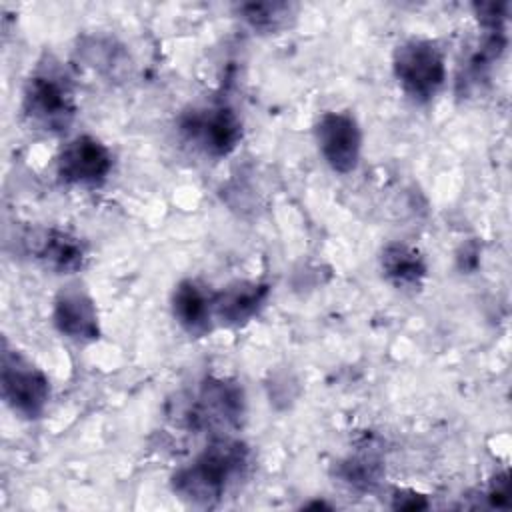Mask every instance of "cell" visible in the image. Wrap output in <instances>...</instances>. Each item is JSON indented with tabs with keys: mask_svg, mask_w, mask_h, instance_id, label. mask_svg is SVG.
Wrapping results in <instances>:
<instances>
[{
	"mask_svg": "<svg viewBox=\"0 0 512 512\" xmlns=\"http://www.w3.org/2000/svg\"><path fill=\"white\" fill-rule=\"evenodd\" d=\"M250 446L232 436H214L170 478L172 492L196 508H212L246 476Z\"/></svg>",
	"mask_w": 512,
	"mask_h": 512,
	"instance_id": "1",
	"label": "cell"
},
{
	"mask_svg": "<svg viewBox=\"0 0 512 512\" xmlns=\"http://www.w3.org/2000/svg\"><path fill=\"white\" fill-rule=\"evenodd\" d=\"M20 110L36 132L50 136L68 132L78 104L72 78L56 58L44 56L30 72L22 88Z\"/></svg>",
	"mask_w": 512,
	"mask_h": 512,
	"instance_id": "2",
	"label": "cell"
},
{
	"mask_svg": "<svg viewBox=\"0 0 512 512\" xmlns=\"http://www.w3.org/2000/svg\"><path fill=\"white\" fill-rule=\"evenodd\" d=\"M392 72L400 90L416 104L430 102L446 82V56L432 38L412 36L392 54Z\"/></svg>",
	"mask_w": 512,
	"mask_h": 512,
	"instance_id": "3",
	"label": "cell"
},
{
	"mask_svg": "<svg viewBox=\"0 0 512 512\" xmlns=\"http://www.w3.org/2000/svg\"><path fill=\"white\" fill-rule=\"evenodd\" d=\"M0 390L4 404L24 420H38L50 402V378L24 352L2 342Z\"/></svg>",
	"mask_w": 512,
	"mask_h": 512,
	"instance_id": "4",
	"label": "cell"
},
{
	"mask_svg": "<svg viewBox=\"0 0 512 512\" xmlns=\"http://www.w3.org/2000/svg\"><path fill=\"white\" fill-rule=\"evenodd\" d=\"M246 412V396L242 386L230 378H204L188 400L184 422L196 432H212L228 436L238 428Z\"/></svg>",
	"mask_w": 512,
	"mask_h": 512,
	"instance_id": "5",
	"label": "cell"
},
{
	"mask_svg": "<svg viewBox=\"0 0 512 512\" xmlns=\"http://www.w3.org/2000/svg\"><path fill=\"white\" fill-rule=\"evenodd\" d=\"M182 138L210 158H224L242 140V120L226 104L198 106L184 112L178 120Z\"/></svg>",
	"mask_w": 512,
	"mask_h": 512,
	"instance_id": "6",
	"label": "cell"
},
{
	"mask_svg": "<svg viewBox=\"0 0 512 512\" xmlns=\"http://www.w3.org/2000/svg\"><path fill=\"white\" fill-rule=\"evenodd\" d=\"M112 168V150L92 134L74 136L62 146L56 158V174L68 186L98 188L108 180Z\"/></svg>",
	"mask_w": 512,
	"mask_h": 512,
	"instance_id": "7",
	"label": "cell"
},
{
	"mask_svg": "<svg viewBox=\"0 0 512 512\" xmlns=\"http://www.w3.org/2000/svg\"><path fill=\"white\" fill-rule=\"evenodd\" d=\"M318 152L336 174H350L362 156V130L350 112L328 110L314 124Z\"/></svg>",
	"mask_w": 512,
	"mask_h": 512,
	"instance_id": "8",
	"label": "cell"
},
{
	"mask_svg": "<svg viewBox=\"0 0 512 512\" xmlns=\"http://www.w3.org/2000/svg\"><path fill=\"white\" fill-rule=\"evenodd\" d=\"M52 324L68 340L88 344L100 338V316L94 298L80 284H66L52 302Z\"/></svg>",
	"mask_w": 512,
	"mask_h": 512,
	"instance_id": "9",
	"label": "cell"
},
{
	"mask_svg": "<svg viewBox=\"0 0 512 512\" xmlns=\"http://www.w3.org/2000/svg\"><path fill=\"white\" fill-rule=\"evenodd\" d=\"M270 292V284L262 280H234L224 288L214 290V322L228 328L248 324L266 306Z\"/></svg>",
	"mask_w": 512,
	"mask_h": 512,
	"instance_id": "10",
	"label": "cell"
},
{
	"mask_svg": "<svg viewBox=\"0 0 512 512\" xmlns=\"http://www.w3.org/2000/svg\"><path fill=\"white\" fill-rule=\"evenodd\" d=\"M214 290L194 278L180 280L170 298V308L176 324L192 338H202L214 328L212 310Z\"/></svg>",
	"mask_w": 512,
	"mask_h": 512,
	"instance_id": "11",
	"label": "cell"
},
{
	"mask_svg": "<svg viewBox=\"0 0 512 512\" xmlns=\"http://www.w3.org/2000/svg\"><path fill=\"white\" fill-rule=\"evenodd\" d=\"M30 252L36 262L54 274H74L86 262L84 242L58 228H46L32 234Z\"/></svg>",
	"mask_w": 512,
	"mask_h": 512,
	"instance_id": "12",
	"label": "cell"
},
{
	"mask_svg": "<svg viewBox=\"0 0 512 512\" xmlns=\"http://www.w3.org/2000/svg\"><path fill=\"white\" fill-rule=\"evenodd\" d=\"M380 270L398 290H418L428 274L422 252L406 242H388L380 252Z\"/></svg>",
	"mask_w": 512,
	"mask_h": 512,
	"instance_id": "13",
	"label": "cell"
},
{
	"mask_svg": "<svg viewBox=\"0 0 512 512\" xmlns=\"http://www.w3.org/2000/svg\"><path fill=\"white\" fill-rule=\"evenodd\" d=\"M336 476L352 488L370 490L384 476V464H382V458L374 450L366 448V450H360V452L344 458L336 466Z\"/></svg>",
	"mask_w": 512,
	"mask_h": 512,
	"instance_id": "14",
	"label": "cell"
},
{
	"mask_svg": "<svg viewBox=\"0 0 512 512\" xmlns=\"http://www.w3.org/2000/svg\"><path fill=\"white\" fill-rule=\"evenodd\" d=\"M240 18L258 32H278L288 26L294 16V6L288 2H248L238 8Z\"/></svg>",
	"mask_w": 512,
	"mask_h": 512,
	"instance_id": "15",
	"label": "cell"
},
{
	"mask_svg": "<svg viewBox=\"0 0 512 512\" xmlns=\"http://www.w3.org/2000/svg\"><path fill=\"white\" fill-rule=\"evenodd\" d=\"M508 496H510V482H508V472H500L492 478L490 488H488V500L492 506L504 508L508 506Z\"/></svg>",
	"mask_w": 512,
	"mask_h": 512,
	"instance_id": "16",
	"label": "cell"
}]
</instances>
